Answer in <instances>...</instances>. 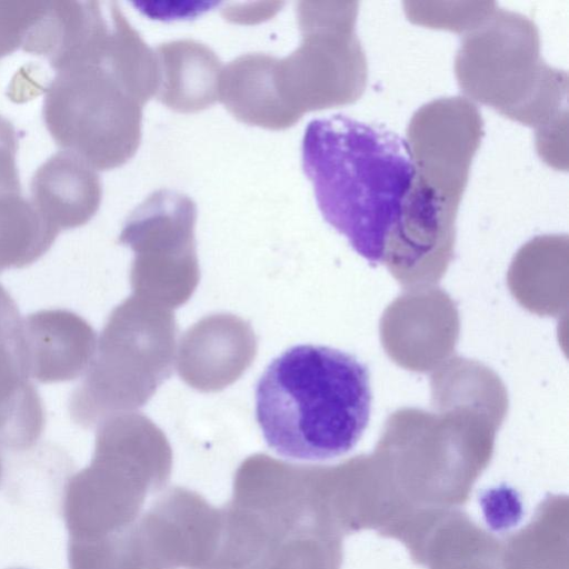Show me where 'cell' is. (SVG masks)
Wrapping results in <instances>:
<instances>
[{
    "instance_id": "cell-2",
    "label": "cell",
    "mask_w": 569,
    "mask_h": 569,
    "mask_svg": "<svg viewBox=\"0 0 569 569\" xmlns=\"http://www.w3.org/2000/svg\"><path fill=\"white\" fill-rule=\"evenodd\" d=\"M302 168L325 220L383 264L415 177L407 141L342 114L318 118L305 130Z\"/></svg>"
},
{
    "instance_id": "cell-5",
    "label": "cell",
    "mask_w": 569,
    "mask_h": 569,
    "mask_svg": "<svg viewBox=\"0 0 569 569\" xmlns=\"http://www.w3.org/2000/svg\"><path fill=\"white\" fill-rule=\"evenodd\" d=\"M476 104L447 97L420 107L407 129L415 177L396 229L398 239L423 253L449 250L470 166L483 134Z\"/></svg>"
},
{
    "instance_id": "cell-6",
    "label": "cell",
    "mask_w": 569,
    "mask_h": 569,
    "mask_svg": "<svg viewBox=\"0 0 569 569\" xmlns=\"http://www.w3.org/2000/svg\"><path fill=\"white\" fill-rule=\"evenodd\" d=\"M358 1H301V43L289 56L267 54L271 91L289 127L306 112L352 103L365 91L368 67L356 34Z\"/></svg>"
},
{
    "instance_id": "cell-8",
    "label": "cell",
    "mask_w": 569,
    "mask_h": 569,
    "mask_svg": "<svg viewBox=\"0 0 569 569\" xmlns=\"http://www.w3.org/2000/svg\"><path fill=\"white\" fill-rule=\"evenodd\" d=\"M30 200L57 231L86 224L98 211L102 186L97 170L79 156L60 150L31 179Z\"/></svg>"
},
{
    "instance_id": "cell-7",
    "label": "cell",
    "mask_w": 569,
    "mask_h": 569,
    "mask_svg": "<svg viewBox=\"0 0 569 569\" xmlns=\"http://www.w3.org/2000/svg\"><path fill=\"white\" fill-rule=\"evenodd\" d=\"M93 342L91 327L76 312L48 309L21 318L14 351L29 378L61 382L83 372Z\"/></svg>"
},
{
    "instance_id": "cell-14",
    "label": "cell",
    "mask_w": 569,
    "mask_h": 569,
    "mask_svg": "<svg viewBox=\"0 0 569 569\" xmlns=\"http://www.w3.org/2000/svg\"><path fill=\"white\" fill-rule=\"evenodd\" d=\"M1 471H2V465H1V457H0V477H1Z\"/></svg>"
},
{
    "instance_id": "cell-3",
    "label": "cell",
    "mask_w": 569,
    "mask_h": 569,
    "mask_svg": "<svg viewBox=\"0 0 569 569\" xmlns=\"http://www.w3.org/2000/svg\"><path fill=\"white\" fill-rule=\"evenodd\" d=\"M372 392L367 365L342 350L293 346L256 386V419L268 447L293 460L350 452L367 429Z\"/></svg>"
},
{
    "instance_id": "cell-10",
    "label": "cell",
    "mask_w": 569,
    "mask_h": 569,
    "mask_svg": "<svg viewBox=\"0 0 569 569\" xmlns=\"http://www.w3.org/2000/svg\"><path fill=\"white\" fill-rule=\"evenodd\" d=\"M159 84L156 98L179 112H196L219 100L222 64L217 54L196 40H174L156 50Z\"/></svg>"
},
{
    "instance_id": "cell-9",
    "label": "cell",
    "mask_w": 569,
    "mask_h": 569,
    "mask_svg": "<svg viewBox=\"0 0 569 569\" xmlns=\"http://www.w3.org/2000/svg\"><path fill=\"white\" fill-rule=\"evenodd\" d=\"M17 151V131L0 114V272L28 264L46 237L41 214L21 192Z\"/></svg>"
},
{
    "instance_id": "cell-4",
    "label": "cell",
    "mask_w": 569,
    "mask_h": 569,
    "mask_svg": "<svg viewBox=\"0 0 569 569\" xmlns=\"http://www.w3.org/2000/svg\"><path fill=\"white\" fill-rule=\"evenodd\" d=\"M455 73L465 98L536 128L537 143L566 124L568 74L543 61L538 28L523 14L495 3L465 31Z\"/></svg>"
},
{
    "instance_id": "cell-13",
    "label": "cell",
    "mask_w": 569,
    "mask_h": 569,
    "mask_svg": "<svg viewBox=\"0 0 569 569\" xmlns=\"http://www.w3.org/2000/svg\"><path fill=\"white\" fill-rule=\"evenodd\" d=\"M20 322L21 317L16 302L0 284V340L14 342Z\"/></svg>"
},
{
    "instance_id": "cell-1",
    "label": "cell",
    "mask_w": 569,
    "mask_h": 569,
    "mask_svg": "<svg viewBox=\"0 0 569 569\" xmlns=\"http://www.w3.org/2000/svg\"><path fill=\"white\" fill-rule=\"evenodd\" d=\"M108 11L109 18L54 70L42 108L47 130L61 150L102 171L137 152L142 109L159 84L154 50L117 2H109Z\"/></svg>"
},
{
    "instance_id": "cell-11",
    "label": "cell",
    "mask_w": 569,
    "mask_h": 569,
    "mask_svg": "<svg viewBox=\"0 0 569 569\" xmlns=\"http://www.w3.org/2000/svg\"><path fill=\"white\" fill-rule=\"evenodd\" d=\"M14 351V342L0 340V447L30 449L43 430L40 396Z\"/></svg>"
},
{
    "instance_id": "cell-12",
    "label": "cell",
    "mask_w": 569,
    "mask_h": 569,
    "mask_svg": "<svg viewBox=\"0 0 569 569\" xmlns=\"http://www.w3.org/2000/svg\"><path fill=\"white\" fill-rule=\"evenodd\" d=\"M43 1H0V59L23 48Z\"/></svg>"
}]
</instances>
